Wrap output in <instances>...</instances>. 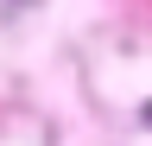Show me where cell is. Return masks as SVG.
Here are the masks:
<instances>
[{"label":"cell","instance_id":"cell-1","mask_svg":"<svg viewBox=\"0 0 152 146\" xmlns=\"http://www.w3.org/2000/svg\"><path fill=\"white\" fill-rule=\"evenodd\" d=\"M140 121H146V127H152V102H146V108H140Z\"/></svg>","mask_w":152,"mask_h":146}]
</instances>
